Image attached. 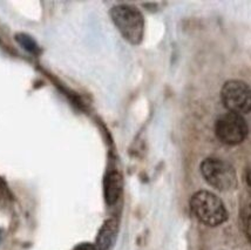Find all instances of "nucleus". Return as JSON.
Instances as JSON below:
<instances>
[{"instance_id":"nucleus-11","label":"nucleus","mask_w":251,"mask_h":250,"mask_svg":"<svg viewBox=\"0 0 251 250\" xmlns=\"http://www.w3.org/2000/svg\"><path fill=\"white\" fill-rule=\"evenodd\" d=\"M247 181H248V184L251 187V162L247 169Z\"/></svg>"},{"instance_id":"nucleus-8","label":"nucleus","mask_w":251,"mask_h":250,"mask_svg":"<svg viewBox=\"0 0 251 250\" xmlns=\"http://www.w3.org/2000/svg\"><path fill=\"white\" fill-rule=\"evenodd\" d=\"M16 40L20 46H23L24 50H26L29 53H33V54H37L39 52V46L38 44L35 43V40L33 39L32 37H29L28 34L25 33H19L16 35Z\"/></svg>"},{"instance_id":"nucleus-4","label":"nucleus","mask_w":251,"mask_h":250,"mask_svg":"<svg viewBox=\"0 0 251 250\" xmlns=\"http://www.w3.org/2000/svg\"><path fill=\"white\" fill-rule=\"evenodd\" d=\"M221 99L230 113L243 115L251 112V88L240 80H230L223 85Z\"/></svg>"},{"instance_id":"nucleus-9","label":"nucleus","mask_w":251,"mask_h":250,"mask_svg":"<svg viewBox=\"0 0 251 250\" xmlns=\"http://www.w3.org/2000/svg\"><path fill=\"white\" fill-rule=\"evenodd\" d=\"M243 225H244V231H246L248 240H249L251 243V206L248 207L246 211H244Z\"/></svg>"},{"instance_id":"nucleus-10","label":"nucleus","mask_w":251,"mask_h":250,"mask_svg":"<svg viewBox=\"0 0 251 250\" xmlns=\"http://www.w3.org/2000/svg\"><path fill=\"white\" fill-rule=\"evenodd\" d=\"M74 250H98L97 246L91 245V243H81V245L76 246Z\"/></svg>"},{"instance_id":"nucleus-3","label":"nucleus","mask_w":251,"mask_h":250,"mask_svg":"<svg viewBox=\"0 0 251 250\" xmlns=\"http://www.w3.org/2000/svg\"><path fill=\"white\" fill-rule=\"evenodd\" d=\"M201 173L211 187L221 192H229L237 186L234 167L224 160L214 157L205 159L201 163Z\"/></svg>"},{"instance_id":"nucleus-12","label":"nucleus","mask_w":251,"mask_h":250,"mask_svg":"<svg viewBox=\"0 0 251 250\" xmlns=\"http://www.w3.org/2000/svg\"><path fill=\"white\" fill-rule=\"evenodd\" d=\"M0 242H1V231H0Z\"/></svg>"},{"instance_id":"nucleus-2","label":"nucleus","mask_w":251,"mask_h":250,"mask_svg":"<svg viewBox=\"0 0 251 250\" xmlns=\"http://www.w3.org/2000/svg\"><path fill=\"white\" fill-rule=\"evenodd\" d=\"M113 23L124 38L130 44L141 43L145 32V20L142 13L131 5H118L110 10Z\"/></svg>"},{"instance_id":"nucleus-7","label":"nucleus","mask_w":251,"mask_h":250,"mask_svg":"<svg viewBox=\"0 0 251 250\" xmlns=\"http://www.w3.org/2000/svg\"><path fill=\"white\" fill-rule=\"evenodd\" d=\"M118 233V222L114 219L107 220L101 227L97 237L98 250H108Z\"/></svg>"},{"instance_id":"nucleus-5","label":"nucleus","mask_w":251,"mask_h":250,"mask_svg":"<svg viewBox=\"0 0 251 250\" xmlns=\"http://www.w3.org/2000/svg\"><path fill=\"white\" fill-rule=\"evenodd\" d=\"M249 128L242 115L235 113H226L221 115L215 124V133L217 139L224 145L236 146L244 141Z\"/></svg>"},{"instance_id":"nucleus-6","label":"nucleus","mask_w":251,"mask_h":250,"mask_svg":"<svg viewBox=\"0 0 251 250\" xmlns=\"http://www.w3.org/2000/svg\"><path fill=\"white\" fill-rule=\"evenodd\" d=\"M104 199L106 202L112 206L120 198L122 193V187H124V181H122V176L120 173L112 172L107 175L104 178Z\"/></svg>"},{"instance_id":"nucleus-1","label":"nucleus","mask_w":251,"mask_h":250,"mask_svg":"<svg viewBox=\"0 0 251 250\" xmlns=\"http://www.w3.org/2000/svg\"><path fill=\"white\" fill-rule=\"evenodd\" d=\"M190 208L196 219L209 227H217L228 219L222 200L207 190H200L193 195Z\"/></svg>"}]
</instances>
